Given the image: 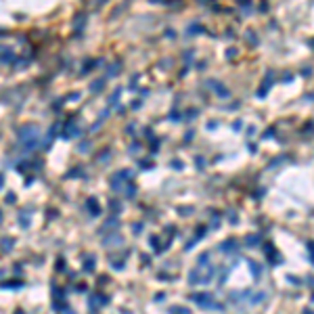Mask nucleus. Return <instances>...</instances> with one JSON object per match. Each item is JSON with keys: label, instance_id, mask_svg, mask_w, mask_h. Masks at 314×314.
I'll list each match as a JSON object with an SVG mask.
<instances>
[{"label": "nucleus", "instance_id": "f03ea898", "mask_svg": "<svg viewBox=\"0 0 314 314\" xmlns=\"http://www.w3.org/2000/svg\"><path fill=\"white\" fill-rule=\"evenodd\" d=\"M249 268H251V272H253V276H260V266H258L256 262H249Z\"/></svg>", "mask_w": 314, "mask_h": 314}, {"label": "nucleus", "instance_id": "f257e3e1", "mask_svg": "<svg viewBox=\"0 0 314 314\" xmlns=\"http://www.w3.org/2000/svg\"><path fill=\"white\" fill-rule=\"evenodd\" d=\"M258 243H260V237H258V235L247 237V245H258Z\"/></svg>", "mask_w": 314, "mask_h": 314}]
</instances>
